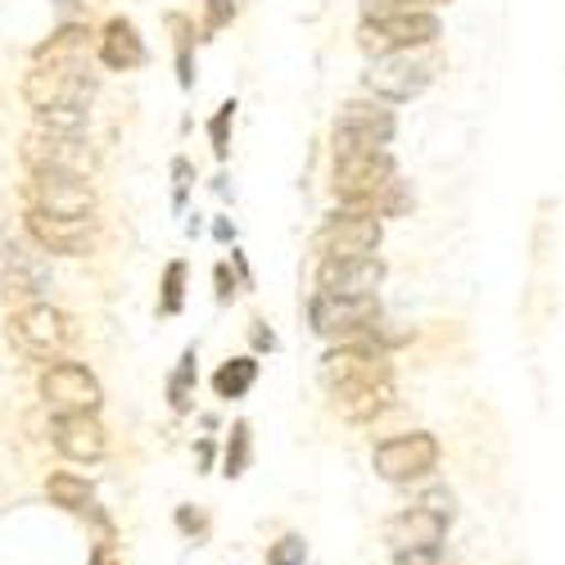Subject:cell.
Masks as SVG:
<instances>
[{"label": "cell", "mask_w": 565, "mask_h": 565, "mask_svg": "<svg viewBox=\"0 0 565 565\" xmlns=\"http://www.w3.org/2000/svg\"><path fill=\"white\" fill-rule=\"evenodd\" d=\"M439 36H444V23L430 10H390L381 19H362L358 28V45L371 60L398 55V51H426Z\"/></svg>", "instance_id": "6da1fadb"}, {"label": "cell", "mask_w": 565, "mask_h": 565, "mask_svg": "<svg viewBox=\"0 0 565 565\" xmlns=\"http://www.w3.org/2000/svg\"><path fill=\"white\" fill-rule=\"evenodd\" d=\"M90 90H96V77L82 68V60H51V64L36 60V68H32L28 82H23V96H28V105H32L36 114L64 109V105L86 109Z\"/></svg>", "instance_id": "7a4b0ae2"}, {"label": "cell", "mask_w": 565, "mask_h": 565, "mask_svg": "<svg viewBox=\"0 0 565 565\" xmlns=\"http://www.w3.org/2000/svg\"><path fill=\"white\" fill-rule=\"evenodd\" d=\"M73 340H77L73 321L60 308H51V303H28V308H19L10 317V344L23 349L28 358L55 362Z\"/></svg>", "instance_id": "3957f363"}, {"label": "cell", "mask_w": 565, "mask_h": 565, "mask_svg": "<svg viewBox=\"0 0 565 565\" xmlns=\"http://www.w3.org/2000/svg\"><path fill=\"white\" fill-rule=\"evenodd\" d=\"M394 181V159L385 150H353V154H335V168H331V191L335 200L362 209V204H375L381 191Z\"/></svg>", "instance_id": "277c9868"}, {"label": "cell", "mask_w": 565, "mask_h": 565, "mask_svg": "<svg viewBox=\"0 0 565 565\" xmlns=\"http://www.w3.org/2000/svg\"><path fill=\"white\" fill-rule=\"evenodd\" d=\"M308 321L312 331L326 335V340H344V344H358V340H371L375 326H381V303L375 299H335V295H312L308 303Z\"/></svg>", "instance_id": "5b68a950"}, {"label": "cell", "mask_w": 565, "mask_h": 565, "mask_svg": "<svg viewBox=\"0 0 565 565\" xmlns=\"http://www.w3.org/2000/svg\"><path fill=\"white\" fill-rule=\"evenodd\" d=\"M375 476L390 480V484H412V480H426L430 470L439 466V439L426 430H412V435H394L385 444H375Z\"/></svg>", "instance_id": "8992f818"}, {"label": "cell", "mask_w": 565, "mask_h": 565, "mask_svg": "<svg viewBox=\"0 0 565 565\" xmlns=\"http://www.w3.org/2000/svg\"><path fill=\"white\" fill-rule=\"evenodd\" d=\"M28 209L51 217H90L96 213V191H90L86 172H32Z\"/></svg>", "instance_id": "52a82bcc"}, {"label": "cell", "mask_w": 565, "mask_h": 565, "mask_svg": "<svg viewBox=\"0 0 565 565\" xmlns=\"http://www.w3.org/2000/svg\"><path fill=\"white\" fill-rule=\"evenodd\" d=\"M398 131L394 109L375 105V100H349L335 118V154H353V150H381L390 146Z\"/></svg>", "instance_id": "ba28073f"}, {"label": "cell", "mask_w": 565, "mask_h": 565, "mask_svg": "<svg viewBox=\"0 0 565 565\" xmlns=\"http://www.w3.org/2000/svg\"><path fill=\"white\" fill-rule=\"evenodd\" d=\"M381 245V217L366 209L331 213L317 231V254L321 258H366Z\"/></svg>", "instance_id": "9c48e42d"}, {"label": "cell", "mask_w": 565, "mask_h": 565, "mask_svg": "<svg viewBox=\"0 0 565 565\" xmlns=\"http://www.w3.org/2000/svg\"><path fill=\"white\" fill-rule=\"evenodd\" d=\"M36 390H41L45 407H55V416H64V412H96L100 398H105L100 394V381L82 362H55V366H45Z\"/></svg>", "instance_id": "30bf717a"}, {"label": "cell", "mask_w": 565, "mask_h": 565, "mask_svg": "<svg viewBox=\"0 0 565 565\" xmlns=\"http://www.w3.org/2000/svg\"><path fill=\"white\" fill-rule=\"evenodd\" d=\"M430 77H435L430 60H420L416 51H398V55H381L371 64L366 90H375V96H385V100H412L430 86Z\"/></svg>", "instance_id": "8fae6325"}, {"label": "cell", "mask_w": 565, "mask_h": 565, "mask_svg": "<svg viewBox=\"0 0 565 565\" xmlns=\"http://www.w3.org/2000/svg\"><path fill=\"white\" fill-rule=\"evenodd\" d=\"M23 163L32 172H86L90 168V150L82 146L77 131L36 127V131L23 136Z\"/></svg>", "instance_id": "7c38bea8"}, {"label": "cell", "mask_w": 565, "mask_h": 565, "mask_svg": "<svg viewBox=\"0 0 565 565\" xmlns=\"http://www.w3.org/2000/svg\"><path fill=\"white\" fill-rule=\"evenodd\" d=\"M385 280V263L366 254V258H321L317 267V290L335 295V299H375Z\"/></svg>", "instance_id": "4fadbf2b"}, {"label": "cell", "mask_w": 565, "mask_h": 565, "mask_svg": "<svg viewBox=\"0 0 565 565\" xmlns=\"http://www.w3.org/2000/svg\"><path fill=\"white\" fill-rule=\"evenodd\" d=\"M23 226H28V235H32V241H36L45 254L82 258L90 245H96V217H51V213L28 209Z\"/></svg>", "instance_id": "5bb4252c"}, {"label": "cell", "mask_w": 565, "mask_h": 565, "mask_svg": "<svg viewBox=\"0 0 565 565\" xmlns=\"http://www.w3.org/2000/svg\"><path fill=\"white\" fill-rule=\"evenodd\" d=\"M448 521L452 515H439V511L416 502V507L398 511L394 521L385 525V539L394 543V552H439L444 534H448Z\"/></svg>", "instance_id": "9a60e30c"}, {"label": "cell", "mask_w": 565, "mask_h": 565, "mask_svg": "<svg viewBox=\"0 0 565 565\" xmlns=\"http://www.w3.org/2000/svg\"><path fill=\"white\" fill-rule=\"evenodd\" d=\"M51 435H55V448H60L68 461H82V466L100 461L105 448H109L105 426L96 420V412H64V416H55Z\"/></svg>", "instance_id": "2e32d148"}, {"label": "cell", "mask_w": 565, "mask_h": 565, "mask_svg": "<svg viewBox=\"0 0 565 565\" xmlns=\"http://www.w3.org/2000/svg\"><path fill=\"white\" fill-rule=\"evenodd\" d=\"M321 375H326V385H344V381H390V358L381 344H344L335 349L331 358L321 362Z\"/></svg>", "instance_id": "e0dca14e"}, {"label": "cell", "mask_w": 565, "mask_h": 565, "mask_svg": "<svg viewBox=\"0 0 565 565\" xmlns=\"http://www.w3.org/2000/svg\"><path fill=\"white\" fill-rule=\"evenodd\" d=\"M335 394V412L344 420H375L390 403H394V385L390 381H344V385H331Z\"/></svg>", "instance_id": "ac0fdd59"}, {"label": "cell", "mask_w": 565, "mask_h": 565, "mask_svg": "<svg viewBox=\"0 0 565 565\" xmlns=\"http://www.w3.org/2000/svg\"><path fill=\"white\" fill-rule=\"evenodd\" d=\"M100 64L114 73H131L146 64V41H140L131 19H109L100 32Z\"/></svg>", "instance_id": "d6986e66"}, {"label": "cell", "mask_w": 565, "mask_h": 565, "mask_svg": "<svg viewBox=\"0 0 565 565\" xmlns=\"http://www.w3.org/2000/svg\"><path fill=\"white\" fill-rule=\"evenodd\" d=\"M0 290H6V299L10 303H19V308H28V303H41V295L51 290V271H45V263L41 258H28V254H10V267H6V276H0Z\"/></svg>", "instance_id": "ffe728a7"}, {"label": "cell", "mask_w": 565, "mask_h": 565, "mask_svg": "<svg viewBox=\"0 0 565 565\" xmlns=\"http://www.w3.org/2000/svg\"><path fill=\"white\" fill-rule=\"evenodd\" d=\"M45 498H51L55 507H64V511H77V515H86V507L96 502L90 484L82 476H73V470H60V476L45 480Z\"/></svg>", "instance_id": "44dd1931"}, {"label": "cell", "mask_w": 565, "mask_h": 565, "mask_svg": "<svg viewBox=\"0 0 565 565\" xmlns=\"http://www.w3.org/2000/svg\"><path fill=\"white\" fill-rule=\"evenodd\" d=\"M254 381H258V362L254 358H231V362L217 366L213 390H217V398H245L254 390Z\"/></svg>", "instance_id": "7402d4cb"}, {"label": "cell", "mask_w": 565, "mask_h": 565, "mask_svg": "<svg viewBox=\"0 0 565 565\" xmlns=\"http://www.w3.org/2000/svg\"><path fill=\"white\" fill-rule=\"evenodd\" d=\"M195 349H185L181 353V362H177V371H172V381H168V398H172V407L177 412H191V390H195Z\"/></svg>", "instance_id": "603a6c76"}, {"label": "cell", "mask_w": 565, "mask_h": 565, "mask_svg": "<svg viewBox=\"0 0 565 565\" xmlns=\"http://www.w3.org/2000/svg\"><path fill=\"white\" fill-rule=\"evenodd\" d=\"M168 23H172V32H177V82L191 90V86H195V68H191V41H195V32H191V23H185L181 14H172Z\"/></svg>", "instance_id": "cb8c5ba5"}, {"label": "cell", "mask_w": 565, "mask_h": 565, "mask_svg": "<svg viewBox=\"0 0 565 565\" xmlns=\"http://www.w3.org/2000/svg\"><path fill=\"white\" fill-rule=\"evenodd\" d=\"M181 303H185V263L177 258V263H168V271H163V299H159V312H163V317H177Z\"/></svg>", "instance_id": "d4e9b609"}, {"label": "cell", "mask_w": 565, "mask_h": 565, "mask_svg": "<svg viewBox=\"0 0 565 565\" xmlns=\"http://www.w3.org/2000/svg\"><path fill=\"white\" fill-rule=\"evenodd\" d=\"M245 466H249V426L241 420L226 444V476H245Z\"/></svg>", "instance_id": "484cf974"}, {"label": "cell", "mask_w": 565, "mask_h": 565, "mask_svg": "<svg viewBox=\"0 0 565 565\" xmlns=\"http://www.w3.org/2000/svg\"><path fill=\"white\" fill-rule=\"evenodd\" d=\"M412 209V191H407V181H390L385 191H381V200H375V213H385V217H398V213H407Z\"/></svg>", "instance_id": "4316f807"}, {"label": "cell", "mask_w": 565, "mask_h": 565, "mask_svg": "<svg viewBox=\"0 0 565 565\" xmlns=\"http://www.w3.org/2000/svg\"><path fill=\"white\" fill-rule=\"evenodd\" d=\"M308 561V547H303V539H295V534H286L280 543H271V552H267V565H303Z\"/></svg>", "instance_id": "83f0119b"}, {"label": "cell", "mask_w": 565, "mask_h": 565, "mask_svg": "<svg viewBox=\"0 0 565 565\" xmlns=\"http://www.w3.org/2000/svg\"><path fill=\"white\" fill-rule=\"evenodd\" d=\"M231 118H235V100H226V105L213 114V122H209V136H213V154H217V159H226V127H231Z\"/></svg>", "instance_id": "f1b7e54d"}, {"label": "cell", "mask_w": 565, "mask_h": 565, "mask_svg": "<svg viewBox=\"0 0 565 565\" xmlns=\"http://www.w3.org/2000/svg\"><path fill=\"white\" fill-rule=\"evenodd\" d=\"M235 19V0H209V14H204V32H222Z\"/></svg>", "instance_id": "f546056e"}, {"label": "cell", "mask_w": 565, "mask_h": 565, "mask_svg": "<svg viewBox=\"0 0 565 565\" xmlns=\"http://www.w3.org/2000/svg\"><path fill=\"white\" fill-rule=\"evenodd\" d=\"M213 280H217V303H231V299H235V276H231V267H226V263H217Z\"/></svg>", "instance_id": "4dcf8cb0"}, {"label": "cell", "mask_w": 565, "mask_h": 565, "mask_svg": "<svg viewBox=\"0 0 565 565\" xmlns=\"http://www.w3.org/2000/svg\"><path fill=\"white\" fill-rule=\"evenodd\" d=\"M177 525H181L185 534H204V530H209V521H204L200 511H191V507H181V511H177Z\"/></svg>", "instance_id": "1f68e13d"}, {"label": "cell", "mask_w": 565, "mask_h": 565, "mask_svg": "<svg viewBox=\"0 0 565 565\" xmlns=\"http://www.w3.org/2000/svg\"><path fill=\"white\" fill-rule=\"evenodd\" d=\"M394 565H439V552H398Z\"/></svg>", "instance_id": "d6a6232c"}, {"label": "cell", "mask_w": 565, "mask_h": 565, "mask_svg": "<svg viewBox=\"0 0 565 565\" xmlns=\"http://www.w3.org/2000/svg\"><path fill=\"white\" fill-rule=\"evenodd\" d=\"M19 245H14V231H10V222L6 217H0V258H10Z\"/></svg>", "instance_id": "836d02e7"}, {"label": "cell", "mask_w": 565, "mask_h": 565, "mask_svg": "<svg viewBox=\"0 0 565 565\" xmlns=\"http://www.w3.org/2000/svg\"><path fill=\"white\" fill-rule=\"evenodd\" d=\"M430 6H448V0H390V10H430Z\"/></svg>", "instance_id": "e575fe53"}, {"label": "cell", "mask_w": 565, "mask_h": 565, "mask_svg": "<svg viewBox=\"0 0 565 565\" xmlns=\"http://www.w3.org/2000/svg\"><path fill=\"white\" fill-rule=\"evenodd\" d=\"M249 335H254V349H276V335L267 331L263 321H254V331H249Z\"/></svg>", "instance_id": "d590c367"}, {"label": "cell", "mask_w": 565, "mask_h": 565, "mask_svg": "<svg viewBox=\"0 0 565 565\" xmlns=\"http://www.w3.org/2000/svg\"><path fill=\"white\" fill-rule=\"evenodd\" d=\"M90 565H118V561L109 556V547H96V556H90Z\"/></svg>", "instance_id": "8d00e7d4"}]
</instances>
